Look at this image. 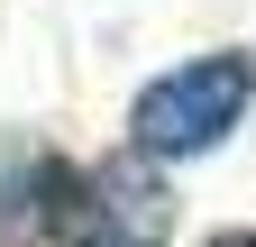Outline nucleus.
I'll list each match as a JSON object with an SVG mask.
<instances>
[{"label": "nucleus", "instance_id": "obj_2", "mask_svg": "<svg viewBox=\"0 0 256 247\" xmlns=\"http://www.w3.org/2000/svg\"><path fill=\"white\" fill-rule=\"evenodd\" d=\"M210 247H256V229H229V238H210Z\"/></svg>", "mask_w": 256, "mask_h": 247}, {"label": "nucleus", "instance_id": "obj_1", "mask_svg": "<svg viewBox=\"0 0 256 247\" xmlns=\"http://www.w3.org/2000/svg\"><path fill=\"white\" fill-rule=\"evenodd\" d=\"M247 101H256V55L210 46V55H192V64L156 74V82L138 92V110H128V138H138V156H146V165L210 156V146L247 119Z\"/></svg>", "mask_w": 256, "mask_h": 247}]
</instances>
